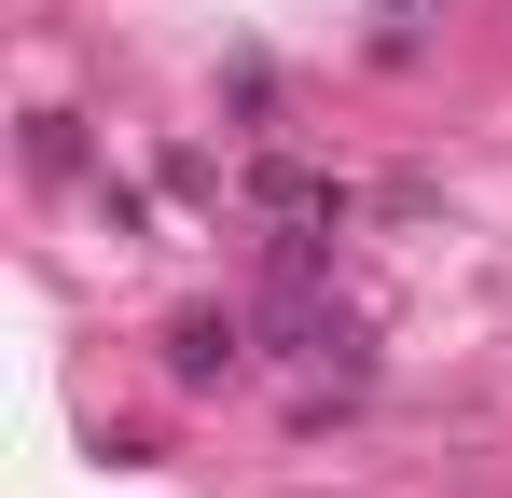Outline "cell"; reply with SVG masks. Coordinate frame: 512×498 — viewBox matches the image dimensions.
Returning <instances> with one entry per match:
<instances>
[{
    "instance_id": "7a4b0ae2",
    "label": "cell",
    "mask_w": 512,
    "mask_h": 498,
    "mask_svg": "<svg viewBox=\"0 0 512 498\" xmlns=\"http://www.w3.org/2000/svg\"><path fill=\"white\" fill-rule=\"evenodd\" d=\"M250 208H263V222H291V236H333V222H346V180H319V166H263Z\"/></svg>"
},
{
    "instance_id": "6da1fadb",
    "label": "cell",
    "mask_w": 512,
    "mask_h": 498,
    "mask_svg": "<svg viewBox=\"0 0 512 498\" xmlns=\"http://www.w3.org/2000/svg\"><path fill=\"white\" fill-rule=\"evenodd\" d=\"M250 374V319L236 305H180L167 319V388H236Z\"/></svg>"
},
{
    "instance_id": "3957f363",
    "label": "cell",
    "mask_w": 512,
    "mask_h": 498,
    "mask_svg": "<svg viewBox=\"0 0 512 498\" xmlns=\"http://www.w3.org/2000/svg\"><path fill=\"white\" fill-rule=\"evenodd\" d=\"M28 166H42V180H70V166H84V139H70V111H42V125H28Z\"/></svg>"
}]
</instances>
